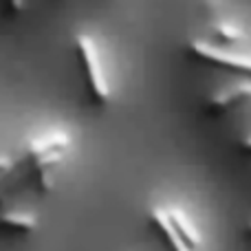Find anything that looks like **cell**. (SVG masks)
Returning <instances> with one entry per match:
<instances>
[{"mask_svg": "<svg viewBox=\"0 0 251 251\" xmlns=\"http://www.w3.org/2000/svg\"><path fill=\"white\" fill-rule=\"evenodd\" d=\"M75 55L84 71V77L88 84V93L91 100L97 106H108L110 104V79L106 75V66L101 60L100 47L95 44V40L86 33L75 35Z\"/></svg>", "mask_w": 251, "mask_h": 251, "instance_id": "cell-1", "label": "cell"}, {"mask_svg": "<svg viewBox=\"0 0 251 251\" xmlns=\"http://www.w3.org/2000/svg\"><path fill=\"white\" fill-rule=\"evenodd\" d=\"M187 51L196 60L209 62L214 66L234 71V73H243L251 77V55H243V53H234L229 49L214 47V44L205 42V40H190L187 42Z\"/></svg>", "mask_w": 251, "mask_h": 251, "instance_id": "cell-2", "label": "cell"}, {"mask_svg": "<svg viewBox=\"0 0 251 251\" xmlns=\"http://www.w3.org/2000/svg\"><path fill=\"white\" fill-rule=\"evenodd\" d=\"M249 100H251V79H245V82L229 84V86L216 91L214 95H209L203 104V110L209 115H221Z\"/></svg>", "mask_w": 251, "mask_h": 251, "instance_id": "cell-3", "label": "cell"}, {"mask_svg": "<svg viewBox=\"0 0 251 251\" xmlns=\"http://www.w3.org/2000/svg\"><path fill=\"white\" fill-rule=\"evenodd\" d=\"M71 146V139L66 132H60V130H53V132H47L42 137H35L33 141L26 143L25 152H22V165H29L31 161L40 159L44 154H51V152H66Z\"/></svg>", "mask_w": 251, "mask_h": 251, "instance_id": "cell-4", "label": "cell"}, {"mask_svg": "<svg viewBox=\"0 0 251 251\" xmlns=\"http://www.w3.org/2000/svg\"><path fill=\"white\" fill-rule=\"evenodd\" d=\"M205 33H207V40H205V42L214 44V47H223V49L236 47V44H240L245 40L243 29H240L238 25H234L231 20H227L225 16L209 18Z\"/></svg>", "mask_w": 251, "mask_h": 251, "instance_id": "cell-5", "label": "cell"}, {"mask_svg": "<svg viewBox=\"0 0 251 251\" xmlns=\"http://www.w3.org/2000/svg\"><path fill=\"white\" fill-rule=\"evenodd\" d=\"M165 216H168L170 227L176 231V236L187 245V247H190L192 251L201 249L203 240H201V234H199V229H196V225L187 218V214L176 212V209H165Z\"/></svg>", "mask_w": 251, "mask_h": 251, "instance_id": "cell-6", "label": "cell"}, {"mask_svg": "<svg viewBox=\"0 0 251 251\" xmlns=\"http://www.w3.org/2000/svg\"><path fill=\"white\" fill-rule=\"evenodd\" d=\"M0 229L9 234H31L38 229V216L25 209H7L0 212Z\"/></svg>", "mask_w": 251, "mask_h": 251, "instance_id": "cell-7", "label": "cell"}, {"mask_svg": "<svg viewBox=\"0 0 251 251\" xmlns=\"http://www.w3.org/2000/svg\"><path fill=\"white\" fill-rule=\"evenodd\" d=\"M148 214H150L152 227H154L156 234L161 236V240H163V243L170 247V251H192V249L187 247V245L176 236V231L170 227L168 216H165V209H163V207H152Z\"/></svg>", "mask_w": 251, "mask_h": 251, "instance_id": "cell-8", "label": "cell"}, {"mask_svg": "<svg viewBox=\"0 0 251 251\" xmlns=\"http://www.w3.org/2000/svg\"><path fill=\"white\" fill-rule=\"evenodd\" d=\"M9 2V9H11V11H20L22 7H25V0H7Z\"/></svg>", "mask_w": 251, "mask_h": 251, "instance_id": "cell-9", "label": "cell"}, {"mask_svg": "<svg viewBox=\"0 0 251 251\" xmlns=\"http://www.w3.org/2000/svg\"><path fill=\"white\" fill-rule=\"evenodd\" d=\"M11 165H13L11 159H7V156H0V172H7Z\"/></svg>", "mask_w": 251, "mask_h": 251, "instance_id": "cell-10", "label": "cell"}, {"mask_svg": "<svg viewBox=\"0 0 251 251\" xmlns=\"http://www.w3.org/2000/svg\"><path fill=\"white\" fill-rule=\"evenodd\" d=\"M240 148H243V150H247V152H251V137L240 139Z\"/></svg>", "mask_w": 251, "mask_h": 251, "instance_id": "cell-11", "label": "cell"}, {"mask_svg": "<svg viewBox=\"0 0 251 251\" xmlns=\"http://www.w3.org/2000/svg\"><path fill=\"white\" fill-rule=\"evenodd\" d=\"M247 231H249V236H251V221H249V225H247Z\"/></svg>", "mask_w": 251, "mask_h": 251, "instance_id": "cell-12", "label": "cell"}]
</instances>
